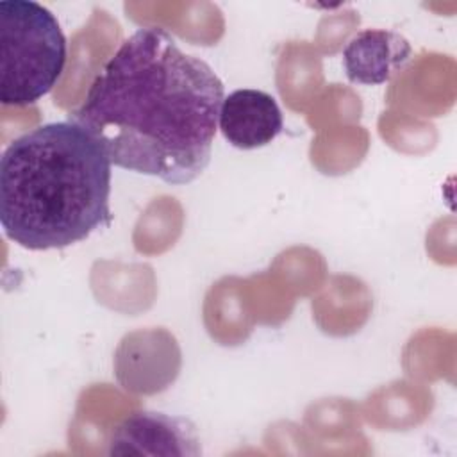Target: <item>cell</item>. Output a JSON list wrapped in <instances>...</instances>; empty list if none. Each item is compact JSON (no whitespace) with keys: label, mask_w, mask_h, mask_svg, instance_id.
<instances>
[{"label":"cell","mask_w":457,"mask_h":457,"mask_svg":"<svg viewBox=\"0 0 457 457\" xmlns=\"http://www.w3.org/2000/svg\"><path fill=\"white\" fill-rule=\"evenodd\" d=\"M111 161L73 120L39 125L0 159V223L27 250L66 248L111 221Z\"/></svg>","instance_id":"7a4b0ae2"},{"label":"cell","mask_w":457,"mask_h":457,"mask_svg":"<svg viewBox=\"0 0 457 457\" xmlns=\"http://www.w3.org/2000/svg\"><path fill=\"white\" fill-rule=\"evenodd\" d=\"M223 84L161 27L129 36L96 73L70 120L89 130L111 164L175 186L211 162Z\"/></svg>","instance_id":"6da1fadb"},{"label":"cell","mask_w":457,"mask_h":457,"mask_svg":"<svg viewBox=\"0 0 457 457\" xmlns=\"http://www.w3.org/2000/svg\"><path fill=\"white\" fill-rule=\"evenodd\" d=\"M277 100L261 89H236L220 107L218 129L236 148L253 150L270 145L282 130Z\"/></svg>","instance_id":"5b68a950"},{"label":"cell","mask_w":457,"mask_h":457,"mask_svg":"<svg viewBox=\"0 0 457 457\" xmlns=\"http://www.w3.org/2000/svg\"><path fill=\"white\" fill-rule=\"evenodd\" d=\"M0 102L30 105L64 71L66 37L57 18L34 0L0 2Z\"/></svg>","instance_id":"3957f363"},{"label":"cell","mask_w":457,"mask_h":457,"mask_svg":"<svg viewBox=\"0 0 457 457\" xmlns=\"http://www.w3.org/2000/svg\"><path fill=\"white\" fill-rule=\"evenodd\" d=\"M109 455H200L195 425L186 418L155 411H136L109 434Z\"/></svg>","instance_id":"277c9868"},{"label":"cell","mask_w":457,"mask_h":457,"mask_svg":"<svg viewBox=\"0 0 457 457\" xmlns=\"http://www.w3.org/2000/svg\"><path fill=\"white\" fill-rule=\"evenodd\" d=\"M412 59L411 43L389 29H362L343 48V66L353 84L380 86Z\"/></svg>","instance_id":"8992f818"}]
</instances>
